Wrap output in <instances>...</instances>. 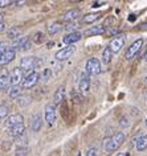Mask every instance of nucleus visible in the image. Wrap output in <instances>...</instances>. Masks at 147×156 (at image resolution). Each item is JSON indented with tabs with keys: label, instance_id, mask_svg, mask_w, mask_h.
I'll list each match as a JSON object with an SVG mask.
<instances>
[{
	"label": "nucleus",
	"instance_id": "obj_41",
	"mask_svg": "<svg viewBox=\"0 0 147 156\" xmlns=\"http://www.w3.org/2000/svg\"><path fill=\"white\" fill-rule=\"evenodd\" d=\"M146 82H147V77H146Z\"/></svg>",
	"mask_w": 147,
	"mask_h": 156
},
{
	"label": "nucleus",
	"instance_id": "obj_40",
	"mask_svg": "<svg viewBox=\"0 0 147 156\" xmlns=\"http://www.w3.org/2000/svg\"><path fill=\"white\" fill-rule=\"evenodd\" d=\"M115 156H127V155H125V154H122V152H121V154H118V155H115Z\"/></svg>",
	"mask_w": 147,
	"mask_h": 156
},
{
	"label": "nucleus",
	"instance_id": "obj_11",
	"mask_svg": "<svg viewBox=\"0 0 147 156\" xmlns=\"http://www.w3.org/2000/svg\"><path fill=\"white\" fill-rule=\"evenodd\" d=\"M11 85V77L9 72L7 69L0 70V90H7Z\"/></svg>",
	"mask_w": 147,
	"mask_h": 156
},
{
	"label": "nucleus",
	"instance_id": "obj_7",
	"mask_svg": "<svg viewBox=\"0 0 147 156\" xmlns=\"http://www.w3.org/2000/svg\"><path fill=\"white\" fill-rule=\"evenodd\" d=\"M9 77H11V85H12V86H17V85H20L25 78L24 70L21 68H13V70L9 74Z\"/></svg>",
	"mask_w": 147,
	"mask_h": 156
},
{
	"label": "nucleus",
	"instance_id": "obj_12",
	"mask_svg": "<svg viewBox=\"0 0 147 156\" xmlns=\"http://www.w3.org/2000/svg\"><path fill=\"white\" fill-rule=\"evenodd\" d=\"M24 123V116L21 114H13V115H9L5 120V126L11 128V127H15V126H19V124H23Z\"/></svg>",
	"mask_w": 147,
	"mask_h": 156
},
{
	"label": "nucleus",
	"instance_id": "obj_22",
	"mask_svg": "<svg viewBox=\"0 0 147 156\" xmlns=\"http://www.w3.org/2000/svg\"><path fill=\"white\" fill-rule=\"evenodd\" d=\"M20 34H21L20 27H12V28H9L8 32H7V37L12 38V40H17V38H20Z\"/></svg>",
	"mask_w": 147,
	"mask_h": 156
},
{
	"label": "nucleus",
	"instance_id": "obj_34",
	"mask_svg": "<svg viewBox=\"0 0 147 156\" xmlns=\"http://www.w3.org/2000/svg\"><path fill=\"white\" fill-rule=\"evenodd\" d=\"M77 27H78V25H77V24H76V23H70V24H68L66 27H65V28H66L68 30H72V29H74V28H77Z\"/></svg>",
	"mask_w": 147,
	"mask_h": 156
},
{
	"label": "nucleus",
	"instance_id": "obj_9",
	"mask_svg": "<svg viewBox=\"0 0 147 156\" xmlns=\"http://www.w3.org/2000/svg\"><path fill=\"white\" fill-rule=\"evenodd\" d=\"M11 48L15 50H28L30 48V41L28 37H20L13 41V45Z\"/></svg>",
	"mask_w": 147,
	"mask_h": 156
},
{
	"label": "nucleus",
	"instance_id": "obj_32",
	"mask_svg": "<svg viewBox=\"0 0 147 156\" xmlns=\"http://www.w3.org/2000/svg\"><path fill=\"white\" fill-rule=\"evenodd\" d=\"M34 41H36V42H41V41H44V34L40 33V32L36 33V34H34Z\"/></svg>",
	"mask_w": 147,
	"mask_h": 156
},
{
	"label": "nucleus",
	"instance_id": "obj_24",
	"mask_svg": "<svg viewBox=\"0 0 147 156\" xmlns=\"http://www.w3.org/2000/svg\"><path fill=\"white\" fill-rule=\"evenodd\" d=\"M135 146H137L138 151H145L147 148V135H142L141 138H138Z\"/></svg>",
	"mask_w": 147,
	"mask_h": 156
},
{
	"label": "nucleus",
	"instance_id": "obj_27",
	"mask_svg": "<svg viewBox=\"0 0 147 156\" xmlns=\"http://www.w3.org/2000/svg\"><path fill=\"white\" fill-rule=\"evenodd\" d=\"M51 76H52V70H51V69H44L40 77H41L44 81H46V80H49V78H51Z\"/></svg>",
	"mask_w": 147,
	"mask_h": 156
},
{
	"label": "nucleus",
	"instance_id": "obj_17",
	"mask_svg": "<svg viewBox=\"0 0 147 156\" xmlns=\"http://www.w3.org/2000/svg\"><path fill=\"white\" fill-rule=\"evenodd\" d=\"M41 126H42V118H41V114H34L32 118H30V130L37 132L41 130Z\"/></svg>",
	"mask_w": 147,
	"mask_h": 156
},
{
	"label": "nucleus",
	"instance_id": "obj_30",
	"mask_svg": "<svg viewBox=\"0 0 147 156\" xmlns=\"http://www.w3.org/2000/svg\"><path fill=\"white\" fill-rule=\"evenodd\" d=\"M11 4H13V2H11V0H0V8H4V7H8Z\"/></svg>",
	"mask_w": 147,
	"mask_h": 156
},
{
	"label": "nucleus",
	"instance_id": "obj_15",
	"mask_svg": "<svg viewBox=\"0 0 147 156\" xmlns=\"http://www.w3.org/2000/svg\"><path fill=\"white\" fill-rule=\"evenodd\" d=\"M81 38H82V33L81 32H70V33H68L66 36H64L63 38V42L64 44H66V45H73L74 42L77 41H80Z\"/></svg>",
	"mask_w": 147,
	"mask_h": 156
},
{
	"label": "nucleus",
	"instance_id": "obj_5",
	"mask_svg": "<svg viewBox=\"0 0 147 156\" xmlns=\"http://www.w3.org/2000/svg\"><path fill=\"white\" fill-rule=\"evenodd\" d=\"M142 46H143V40H142V38H138V40H135L133 44H131L129 48H127V50H126V53H125L126 60H131V58H134L139 53V50H141Z\"/></svg>",
	"mask_w": 147,
	"mask_h": 156
},
{
	"label": "nucleus",
	"instance_id": "obj_28",
	"mask_svg": "<svg viewBox=\"0 0 147 156\" xmlns=\"http://www.w3.org/2000/svg\"><path fill=\"white\" fill-rule=\"evenodd\" d=\"M7 114H8V108H7L5 106H0V119L5 118Z\"/></svg>",
	"mask_w": 147,
	"mask_h": 156
},
{
	"label": "nucleus",
	"instance_id": "obj_21",
	"mask_svg": "<svg viewBox=\"0 0 147 156\" xmlns=\"http://www.w3.org/2000/svg\"><path fill=\"white\" fill-rule=\"evenodd\" d=\"M101 17H102V13H101V12L88 13V15H85V16L82 17V23H84V24H91V23L99 20Z\"/></svg>",
	"mask_w": 147,
	"mask_h": 156
},
{
	"label": "nucleus",
	"instance_id": "obj_23",
	"mask_svg": "<svg viewBox=\"0 0 147 156\" xmlns=\"http://www.w3.org/2000/svg\"><path fill=\"white\" fill-rule=\"evenodd\" d=\"M61 29H63V24H61V23H51V24L46 27V30H48L49 34H56V33H59Z\"/></svg>",
	"mask_w": 147,
	"mask_h": 156
},
{
	"label": "nucleus",
	"instance_id": "obj_39",
	"mask_svg": "<svg viewBox=\"0 0 147 156\" xmlns=\"http://www.w3.org/2000/svg\"><path fill=\"white\" fill-rule=\"evenodd\" d=\"M143 60H145V61H146V62H147V52H146V53H145V57H143Z\"/></svg>",
	"mask_w": 147,
	"mask_h": 156
},
{
	"label": "nucleus",
	"instance_id": "obj_19",
	"mask_svg": "<svg viewBox=\"0 0 147 156\" xmlns=\"http://www.w3.org/2000/svg\"><path fill=\"white\" fill-rule=\"evenodd\" d=\"M24 131H25L24 123L19 124V126H15V127L8 128V134L11 136H13V138H20V136H23V135H24Z\"/></svg>",
	"mask_w": 147,
	"mask_h": 156
},
{
	"label": "nucleus",
	"instance_id": "obj_31",
	"mask_svg": "<svg viewBox=\"0 0 147 156\" xmlns=\"http://www.w3.org/2000/svg\"><path fill=\"white\" fill-rule=\"evenodd\" d=\"M86 156H97V148L95 147H91L86 151Z\"/></svg>",
	"mask_w": 147,
	"mask_h": 156
},
{
	"label": "nucleus",
	"instance_id": "obj_1",
	"mask_svg": "<svg viewBox=\"0 0 147 156\" xmlns=\"http://www.w3.org/2000/svg\"><path fill=\"white\" fill-rule=\"evenodd\" d=\"M126 136L123 132H115V134L111 136V138H106L105 140H103V147H105L106 152H114L115 150H118L119 147L123 144V142H125Z\"/></svg>",
	"mask_w": 147,
	"mask_h": 156
},
{
	"label": "nucleus",
	"instance_id": "obj_14",
	"mask_svg": "<svg viewBox=\"0 0 147 156\" xmlns=\"http://www.w3.org/2000/svg\"><path fill=\"white\" fill-rule=\"evenodd\" d=\"M15 57H16V50L12 49V48H8L7 52H4L3 54H0V65L9 64L11 61L15 60Z\"/></svg>",
	"mask_w": 147,
	"mask_h": 156
},
{
	"label": "nucleus",
	"instance_id": "obj_16",
	"mask_svg": "<svg viewBox=\"0 0 147 156\" xmlns=\"http://www.w3.org/2000/svg\"><path fill=\"white\" fill-rule=\"evenodd\" d=\"M81 15V11L77 9V8H73V9H69L68 12H65V15L63 16V20L66 21V23H73L74 20L80 17Z\"/></svg>",
	"mask_w": 147,
	"mask_h": 156
},
{
	"label": "nucleus",
	"instance_id": "obj_10",
	"mask_svg": "<svg viewBox=\"0 0 147 156\" xmlns=\"http://www.w3.org/2000/svg\"><path fill=\"white\" fill-rule=\"evenodd\" d=\"M125 45V37L123 36H119V37H115L110 41L109 44V49L111 50V53H118L119 50L123 48Z\"/></svg>",
	"mask_w": 147,
	"mask_h": 156
},
{
	"label": "nucleus",
	"instance_id": "obj_18",
	"mask_svg": "<svg viewBox=\"0 0 147 156\" xmlns=\"http://www.w3.org/2000/svg\"><path fill=\"white\" fill-rule=\"evenodd\" d=\"M105 27L103 25H93L89 29L85 30V36H98V34L105 33Z\"/></svg>",
	"mask_w": 147,
	"mask_h": 156
},
{
	"label": "nucleus",
	"instance_id": "obj_3",
	"mask_svg": "<svg viewBox=\"0 0 147 156\" xmlns=\"http://www.w3.org/2000/svg\"><path fill=\"white\" fill-rule=\"evenodd\" d=\"M101 62L97 57H91L89 58L86 62V73L90 76H97V74L101 73Z\"/></svg>",
	"mask_w": 147,
	"mask_h": 156
},
{
	"label": "nucleus",
	"instance_id": "obj_37",
	"mask_svg": "<svg viewBox=\"0 0 147 156\" xmlns=\"http://www.w3.org/2000/svg\"><path fill=\"white\" fill-rule=\"evenodd\" d=\"M141 29L147 30V23H145V24H142V25H141Z\"/></svg>",
	"mask_w": 147,
	"mask_h": 156
},
{
	"label": "nucleus",
	"instance_id": "obj_20",
	"mask_svg": "<svg viewBox=\"0 0 147 156\" xmlns=\"http://www.w3.org/2000/svg\"><path fill=\"white\" fill-rule=\"evenodd\" d=\"M64 98H65V87L60 86L56 90L55 97H53V105H55V106H59V105H61V102L64 101Z\"/></svg>",
	"mask_w": 147,
	"mask_h": 156
},
{
	"label": "nucleus",
	"instance_id": "obj_29",
	"mask_svg": "<svg viewBox=\"0 0 147 156\" xmlns=\"http://www.w3.org/2000/svg\"><path fill=\"white\" fill-rule=\"evenodd\" d=\"M27 152H28V150H27L25 147H23V148H17L16 155H17V156H25V155H27Z\"/></svg>",
	"mask_w": 147,
	"mask_h": 156
},
{
	"label": "nucleus",
	"instance_id": "obj_13",
	"mask_svg": "<svg viewBox=\"0 0 147 156\" xmlns=\"http://www.w3.org/2000/svg\"><path fill=\"white\" fill-rule=\"evenodd\" d=\"M78 87H80V91H82V93H86V91H89V89H90V78H89V74L86 72L81 73Z\"/></svg>",
	"mask_w": 147,
	"mask_h": 156
},
{
	"label": "nucleus",
	"instance_id": "obj_26",
	"mask_svg": "<svg viewBox=\"0 0 147 156\" xmlns=\"http://www.w3.org/2000/svg\"><path fill=\"white\" fill-rule=\"evenodd\" d=\"M20 95H21V89L19 87V86H12V87L9 89V97L12 99L20 98Z\"/></svg>",
	"mask_w": 147,
	"mask_h": 156
},
{
	"label": "nucleus",
	"instance_id": "obj_42",
	"mask_svg": "<svg viewBox=\"0 0 147 156\" xmlns=\"http://www.w3.org/2000/svg\"><path fill=\"white\" fill-rule=\"evenodd\" d=\"M146 126H147V120H146Z\"/></svg>",
	"mask_w": 147,
	"mask_h": 156
},
{
	"label": "nucleus",
	"instance_id": "obj_33",
	"mask_svg": "<svg viewBox=\"0 0 147 156\" xmlns=\"http://www.w3.org/2000/svg\"><path fill=\"white\" fill-rule=\"evenodd\" d=\"M7 50H8V46H7V44L5 42H0V54H3L4 52H7Z\"/></svg>",
	"mask_w": 147,
	"mask_h": 156
},
{
	"label": "nucleus",
	"instance_id": "obj_25",
	"mask_svg": "<svg viewBox=\"0 0 147 156\" xmlns=\"http://www.w3.org/2000/svg\"><path fill=\"white\" fill-rule=\"evenodd\" d=\"M111 58H113V53H111V50L109 49V46H107L102 52V62L103 64H109L111 61Z\"/></svg>",
	"mask_w": 147,
	"mask_h": 156
},
{
	"label": "nucleus",
	"instance_id": "obj_38",
	"mask_svg": "<svg viewBox=\"0 0 147 156\" xmlns=\"http://www.w3.org/2000/svg\"><path fill=\"white\" fill-rule=\"evenodd\" d=\"M3 19H4V13H0V23H3Z\"/></svg>",
	"mask_w": 147,
	"mask_h": 156
},
{
	"label": "nucleus",
	"instance_id": "obj_4",
	"mask_svg": "<svg viewBox=\"0 0 147 156\" xmlns=\"http://www.w3.org/2000/svg\"><path fill=\"white\" fill-rule=\"evenodd\" d=\"M44 118H45V122L48 126H55L56 124L57 115H56V106L55 105H46L45 111H44Z\"/></svg>",
	"mask_w": 147,
	"mask_h": 156
},
{
	"label": "nucleus",
	"instance_id": "obj_8",
	"mask_svg": "<svg viewBox=\"0 0 147 156\" xmlns=\"http://www.w3.org/2000/svg\"><path fill=\"white\" fill-rule=\"evenodd\" d=\"M40 80V73L37 72H30L28 76H25L24 81H23V89H30L38 82Z\"/></svg>",
	"mask_w": 147,
	"mask_h": 156
},
{
	"label": "nucleus",
	"instance_id": "obj_6",
	"mask_svg": "<svg viewBox=\"0 0 147 156\" xmlns=\"http://www.w3.org/2000/svg\"><path fill=\"white\" fill-rule=\"evenodd\" d=\"M74 52H76V46L69 45L66 48H63L61 50H59V52L55 54V57L57 61H65V60H69V58L74 54Z\"/></svg>",
	"mask_w": 147,
	"mask_h": 156
},
{
	"label": "nucleus",
	"instance_id": "obj_36",
	"mask_svg": "<svg viewBox=\"0 0 147 156\" xmlns=\"http://www.w3.org/2000/svg\"><path fill=\"white\" fill-rule=\"evenodd\" d=\"M4 29H5V24L4 23H0V32H3Z\"/></svg>",
	"mask_w": 147,
	"mask_h": 156
},
{
	"label": "nucleus",
	"instance_id": "obj_35",
	"mask_svg": "<svg viewBox=\"0 0 147 156\" xmlns=\"http://www.w3.org/2000/svg\"><path fill=\"white\" fill-rule=\"evenodd\" d=\"M102 4H105V2H94L91 4L93 8H95V7H99V5H102Z\"/></svg>",
	"mask_w": 147,
	"mask_h": 156
},
{
	"label": "nucleus",
	"instance_id": "obj_2",
	"mask_svg": "<svg viewBox=\"0 0 147 156\" xmlns=\"http://www.w3.org/2000/svg\"><path fill=\"white\" fill-rule=\"evenodd\" d=\"M42 64V61L37 57H24L20 61V68L23 70H33L38 68Z\"/></svg>",
	"mask_w": 147,
	"mask_h": 156
}]
</instances>
